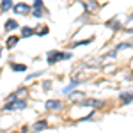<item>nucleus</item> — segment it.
Here are the masks:
<instances>
[{
	"label": "nucleus",
	"instance_id": "ddd939ff",
	"mask_svg": "<svg viewBox=\"0 0 133 133\" xmlns=\"http://www.w3.org/2000/svg\"><path fill=\"white\" fill-rule=\"evenodd\" d=\"M133 44L131 43H123V44H117V48H115V50L114 51H119V50H124V48H131Z\"/></svg>",
	"mask_w": 133,
	"mask_h": 133
},
{
	"label": "nucleus",
	"instance_id": "20e7f679",
	"mask_svg": "<svg viewBox=\"0 0 133 133\" xmlns=\"http://www.w3.org/2000/svg\"><path fill=\"white\" fill-rule=\"evenodd\" d=\"M44 128H48V123H46V121H37V123L32 126V130H34V131H43Z\"/></svg>",
	"mask_w": 133,
	"mask_h": 133
},
{
	"label": "nucleus",
	"instance_id": "39448f33",
	"mask_svg": "<svg viewBox=\"0 0 133 133\" xmlns=\"http://www.w3.org/2000/svg\"><path fill=\"white\" fill-rule=\"evenodd\" d=\"M46 108H61L62 107V101H57V99H50V101L44 103Z\"/></svg>",
	"mask_w": 133,
	"mask_h": 133
},
{
	"label": "nucleus",
	"instance_id": "f8f14e48",
	"mask_svg": "<svg viewBox=\"0 0 133 133\" xmlns=\"http://www.w3.org/2000/svg\"><path fill=\"white\" fill-rule=\"evenodd\" d=\"M16 43H18V37H16V36H11L9 39H7V48H12Z\"/></svg>",
	"mask_w": 133,
	"mask_h": 133
},
{
	"label": "nucleus",
	"instance_id": "f03ea898",
	"mask_svg": "<svg viewBox=\"0 0 133 133\" xmlns=\"http://www.w3.org/2000/svg\"><path fill=\"white\" fill-rule=\"evenodd\" d=\"M25 107H27L25 99H14L11 103H5V110H20V108H25Z\"/></svg>",
	"mask_w": 133,
	"mask_h": 133
},
{
	"label": "nucleus",
	"instance_id": "aec40b11",
	"mask_svg": "<svg viewBox=\"0 0 133 133\" xmlns=\"http://www.w3.org/2000/svg\"><path fill=\"white\" fill-rule=\"evenodd\" d=\"M43 87H44V89L48 91V89H50V87H51V82H44V83H43Z\"/></svg>",
	"mask_w": 133,
	"mask_h": 133
},
{
	"label": "nucleus",
	"instance_id": "9b49d317",
	"mask_svg": "<svg viewBox=\"0 0 133 133\" xmlns=\"http://www.w3.org/2000/svg\"><path fill=\"white\" fill-rule=\"evenodd\" d=\"M11 68H12L14 71H25V69H27L25 64H11Z\"/></svg>",
	"mask_w": 133,
	"mask_h": 133
},
{
	"label": "nucleus",
	"instance_id": "2eb2a0df",
	"mask_svg": "<svg viewBox=\"0 0 133 133\" xmlns=\"http://www.w3.org/2000/svg\"><path fill=\"white\" fill-rule=\"evenodd\" d=\"M75 87H76V82H71V85H68V87H66V89H64L62 92H64V94H68V92H71Z\"/></svg>",
	"mask_w": 133,
	"mask_h": 133
},
{
	"label": "nucleus",
	"instance_id": "0eeeda50",
	"mask_svg": "<svg viewBox=\"0 0 133 133\" xmlns=\"http://www.w3.org/2000/svg\"><path fill=\"white\" fill-rule=\"evenodd\" d=\"M121 99H123V103L133 101V92H121Z\"/></svg>",
	"mask_w": 133,
	"mask_h": 133
},
{
	"label": "nucleus",
	"instance_id": "4468645a",
	"mask_svg": "<svg viewBox=\"0 0 133 133\" xmlns=\"http://www.w3.org/2000/svg\"><path fill=\"white\" fill-rule=\"evenodd\" d=\"M107 25H108V27H112V29H115V30H117V29L121 27V23H119V21H117V20H112V21H108Z\"/></svg>",
	"mask_w": 133,
	"mask_h": 133
},
{
	"label": "nucleus",
	"instance_id": "dca6fc26",
	"mask_svg": "<svg viewBox=\"0 0 133 133\" xmlns=\"http://www.w3.org/2000/svg\"><path fill=\"white\" fill-rule=\"evenodd\" d=\"M91 41H92V37H91V39H85V41H80V43H75L73 46H83V44H89Z\"/></svg>",
	"mask_w": 133,
	"mask_h": 133
},
{
	"label": "nucleus",
	"instance_id": "6ab92c4d",
	"mask_svg": "<svg viewBox=\"0 0 133 133\" xmlns=\"http://www.w3.org/2000/svg\"><path fill=\"white\" fill-rule=\"evenodd\" d=\"M39 75H41V71H39V73H34V75H29V76H27V80H32V78H36V76H39Z\"/></svg>",
	"mask_w": 133,
	"mask_h": 133
},
{
	"label": "nucleus",
	"instance_id": "7ed1b4c3",
	"mask_svg": "<svg viewBox=\"0 0 133 133\" xmlns=\"http://www.w3.org/2000/svg\"><path fill=\"white\" fill-rule=\"evenodd\" d=\"M12 9H14L16 14L25 16V14H29V12H30V5H27V4H16V5H12Z\"/></svg>",
	"mask_w": 133,
	"mask_h": 133
},
{
	"label": "nucleus",
	"instance_id": "9d476101",
	"mask_svg": "<svg viewBox=\"0 0 133 133\" xmlns=\"http://www.w3.org/2000/svg\"><path fill=\"white\" fill-rule=\"evenodd\" d=\"M16 27H18V23H16L14 20H7L5 21V30H14Z\"/></svg>",
	"mask_w": 133,
	"mask_h": 133
},
{
	"label": "nucleus",
	"instance_id": "6e6552de",
	"mask_svg": "<svg viewBox=\"0 0 133 133\" xmlns=\"http://www.w3.org/2000/svg\"><path fill=\"white\" fill-rule=\"evenodd\" d=\"M30 36H34V29H30V27L21 29V37H30Z\"/></svg>",
	"mask_w": 133,
	"mask_h": 133
},
{
	"label": "nucleus",
	"instance_id": "423d86ee",
	"mask_svg": "<svg viewBox=\"0 0 133 133\" xmlns=\"http://www.w3.org/2000/svg\"><path fill=\"white\" fill-rule=\"evenodd\" d=\"M83 107H103L101 101H98V99H87V101H82Z\"/></svg>",
	"mask_w": 133,
	"mask_h": 133
},
{
	"label": "nucleus",
	"instance_id": "f257e3e1",
	"mask_svg": "<svg viewBox=\"0 0 133 133\" xmlns=\"http://www.w3.org/2000/svg\"><path fill=\"white\" fill-rule=\"evenodd\" d=\"M66 59H71V53H62L59 50H53L48 53V64H53V62H59V61H66Z\"/></svg>",
	"mask_w": 133,
	"mask_h": 133
},
{
	"label": "nucleus",
	"instance_id": "412c9836",
	"mask_svg": "<svg viewBox=\"0 0 133 133\" xmlns=\"http://www.w3.org/2000/svg\"><path fill=\"white\" fill-rule=\"evenodd\" d=\"M0 55H2V44H0Z\"/></svg>",
	"mask_w": 133,
	"mask_h": 133
},
{
	"label": "nucleus",
	"instance_id": "a211bd4d",
	"mask_svg": "<svg viewBox=\"0 0 133 133\" xmlns=\"http://www.w3.org/2000/svg\"><path fill=\"white\" fill-rule=\"evenodd\" d=\"M71 98H73V99H76V98H83V94H82V92H75V94H71Z\"/></svg>",
	"mask_w": 133,
	"mask_h": 133
},
{
	"label": "nucleus",
	"instance_id": "1a4fd4ad",
	"mask_svg": "<svg viewBox=\"0 0 133 133\" xmlns=\"http://www.w3.org/2000/svg\"><path fill=\"white\" fill-rule=\"evenodd\" d=\"M12 7V2L11 0H2L0 2V11H7V9H11Z\"/></svg>",
	"mask_w": 133,
	"mask_h": 133
},
{
	"label": "nucleus",
	"instance_id": "f3484780",
	"mask_svg": "<svg viewBox=\"0 0 133 133\" xmlns=\"http://www.w3.org/2000/svg\"><path fill=\"white\" fill-rule=\"evenodd\" d=\"M46 32H48V27H41V29H39V32H37V34H39V36H44V34H46Z\"/></svg>",
	"mask_w": 133,
	"mask_h": 133
}]
</instances>
